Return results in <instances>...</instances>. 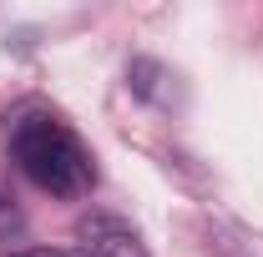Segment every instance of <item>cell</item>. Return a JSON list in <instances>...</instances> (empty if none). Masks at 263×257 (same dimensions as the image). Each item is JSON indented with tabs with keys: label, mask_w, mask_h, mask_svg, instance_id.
I'll return each instance as SVG.
<instances>
[{
	"label": "cell",
	"mask_w": 263,
	"mask_h": 257,
	"mask_svg": "<svg viewBox=\"0 0 263 257\" xmlns=\"http://www.w3.org/2000/svg\"><path fill=\"white\" fill-rule=\"evenodd\" d=\"M5 152L31 187L51 197H86L97 187V157L46 106H21L5 116Z\"/></svg>",
	"instance_id": "1"
},
{
	"label": "cell",
	"mask_w": 263,
	"mask_h": 257,
	"mask_svg": "<svg viewBox=\"0 0 263 257\" xmlns=\"http://www.w3.org/2000/svg\"><path fill=\"white\" fill-rule=\"evenodd\" d=\"M76 242L86 257H147V242L137 237V227L117 212H86L76 222Z\"/></svg>",
	"instance_id": "2"
},
{
	"label": "cell",
	"mask_w": 263,
	"mask_h": 257,
	"mask_svg": "<svg viewBox=\"0 0 263 257\" xmlns=\"http://www.w3.org/2000/svg\"><path fill=\"white\" fill-rule=\"evenodd\" d=\"M10 257H86L81 247H26V252H10Z\"/></svg>",
	"instance_id": "3"
}]
</instances>
